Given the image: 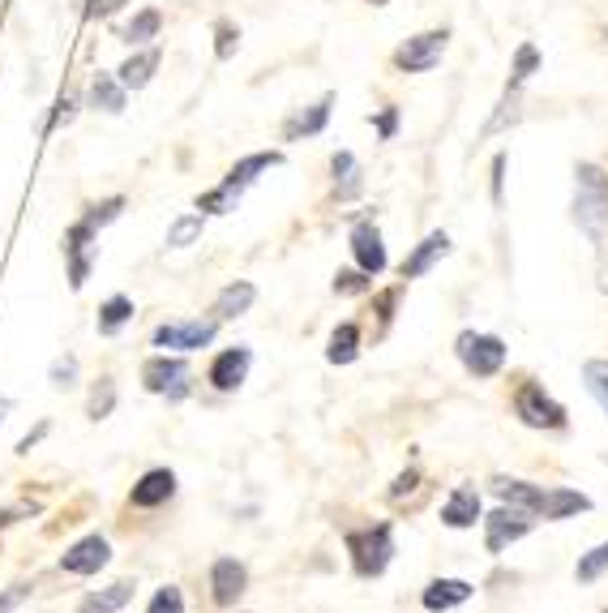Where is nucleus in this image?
<instances>
[{
    "instance_id": "obj_6",
    "label": "nucleus",
    "mask_w": 608,
    "mask_h": 613,
    "mask_svg": "<svg viewBox=\"0 0 608 613\" xmlns=\"http://www.w3.org/2000/svg\"><path fill=\"white\" fill-rule=\"evenodd\" d=\"M141 382H146V390H155V395L180 399V395L189 390V369H185V361H176V357H150V361L141 364Z\"/></svg>"
},
{
    "instance_id": "obj_3",
    "label": "nucleus",
    "mask_w": 608,
    "mask_h": 613,
    "mask_svg": "<svg viewBox=\"0 0 608 613\" xmlns=\"http://www.w3.org/2000/svg\"><path fill=\"white\" fill-rule=\"evenodd\" d=\"M514 412L531 429H566V408L545 387H536V382H523V387L514 390Z\"/></svg>"
},
{
    "instance_id": "obj_18",
    "label": "nucleus",
    "mask_w": 608,
    "mask_h": 613,
    "mask_svg": "<svg viewBox=\"0 0 608 613\" xmlns=\"http://www.w3.org/2000/svg\"><path fill=\"white\" fill-rule=\"evenodd\" d=\"M445 253H450V236H445V232L424 236V241H420V245L412 250V257L403 262V279L429 275V271H433V262H438V257H445Z\"/></svg>"
},
{
    "instance_id": "obj_31",
    "label": "nucleus",
    "mask_w": 608,
    "mask_h": 613,
    "mask_svg": "<svg viewBox=\"0 0 608 613\" xmlns=\"http://www.w3.org/2000/svg\"><path fill=\"white\" fill-rule=\"evenodd\" d=\"M582 382H587V390H591V399L608 412V361L582 364Z\"/></svg>"
},
{
    "instance_id": "obj_2",
    "label": "nucleus",
    "mask_w": 608,
    "mask_h": 613,
    "mask_svg": "<svg viewBox=\"0 0 608 613\" xmlns=\"http://www.w3.org/2000/svg\"><path fill=\"white\" fill-rule=\"evenodd\" d=\"M347 554H352V566H356L360 580H373L390 566V554H394V541H390V524H377V528H364L347 536Z\"/></svg>"
},
{
    "instance_id": "obj_25",
    "label": "nucleus",
    "mask_w": 608,
    "mask_h": 613,
    "mask_svg": "<svg viewBox=\"0 0 608 613\" xmlns=\"http://www.w3.org/2000/svg\"><path fill=\"white\" fill-rule=\"evenodd\" d=\"M159 27H164V13H159V9H138L134 22L120 30V39L134 43V48H141V43H150V39L159 35Z\"/></svg>"
},
{
    "instance_id": "obj_43",
    "label": "nucleus",
    "mask_w": 608,
    "mask_h": 613,
    "mask_svg": "<svg viewBox=\"0 0 608 613\" xmlns=\"http://www.w3.org/2000/svg\"><path fill=\"white\" fill-rule=\"evenodd\" d=\"M394 129H399V111L394 108H386L382 111V116H377V134H382V138H394Z\"/></svg>"
},
{
    "instance_id": "obj_33",
    "label": "nucleus",
    "mask_w": 608,
    "mask_h": 613,
    "mask_svg": "<svg viewBox=\"0 0 608 613\" xmlns=\"http://www.w3.org/2000/svg\"><path fill=\"white\" fill-rule=\"evenodd\" d=\"M536 65H540V52L531 48V43H523L519 52H514V69H510V90H519V86L536 74Z\"/></svg>"
},
{
    "instance_id": "obj_17",
    "label": "nucleus",
    "mask_w": 608,
    "mask_h": 613,
    "mask_svg": "<svg viewBox=\"0 0 608 613\" xmlns=\"http://www.w3.org/2000/svg\"><path fill=\"white\" fill-rule=\"evenodd\" d=\"M283 164V155L278 150H257V155H249V159H241V164L227 172V181H223V189L227 194L241 197V189H249L253 181H257V172H266V167H278Z\"/></svg>"
},
{
    "instance_id": "obj_1",
    "label": "nucleus",
    "mask_w": 608,
    "mask_h": 613,
    "mask_svg": "<svg viewBox=\"0 0 608 613\" xmlns=\"http://www.w3.org/2000/svg\"><path fill=\"white\" fill-rule=\"evenodd\" d=\"M575 223L600 245L608 227V176L605 167L579 164L575 167Z\"/></svg>"
},
{
    "instance_id": "obj_47",
    "label": "nucleus",
    "mask_w": 608,
    "mask_h": 613,
    "mask_svg": "<svg viewBox=\"0 0 608 613\" xmlns=\"http://www.w3.org/2000/svg\"><path fill=\"white\" fill-rule=\"evenodd\" d=\"M4 412H9V399H0V417H4Z\"/></svg>"
},
{
    "instance_id": "obj_38",
    "label": "nucleus",
    "mask_w": 608,
    "mask_h": 613,
    "mask_svg": "<svg viewBox=\"0 0 608 613\" xmlns=\"http://www.w3.org/2000/svg\"><path fill=\"white\" fill-rule=\"evenodd\" d=\"M73 378H78V361L73 357H65V361H56L52 364V387H73Z\"/></svg>"
},
{
    "instance_id": "obj_9",
    "label": "nucleus",
    "mask_w": 608,
    "mask_h": 613,
    "mask_svg": "<svg viewBox=\"0 0 608 613\" xmlns=\"http://www.w3.org/2000/svg\"><path fill=\"white\" fill-rule=\"evenodd\" d=\"M245 587H249V571L236 557H219L210 566V596H215V605H223V610L236 605L245 596Z\"/></svg>"
},
{
    "instance_id": "obj_14",
    "label": "nucleus",
    "mask_w": 608,
    "mask_h": 613,
    "mask_svg": "<svg viewBox=\"0 0 608 613\" xmlns=\"http://www.w3.org/2000/svg\"><path fill=\"white\" fill-rule=\"evenodd\" d=\"M171 494H176V473H171V468H150V473H146L138 485H134L129 502L150 510V506H164Z\"/></svg>"
},
{
    "instance_id": "obj_8",
    "label": "nucleus",
    "mask_w": 608,
    "mask_h": 613,
    "mask_svg": "<svg viewBox=\"0 0 608 613\" xmlns=\"http://www.w3.org/2000/svg\"><path fill=\"white\" fill-rule=\"evenodd\" d=\"M527 532H531V515L501 506V510H493V515L484 519V545H489V554H501L506 545L523 541Z\"/></svg>"
},
{
    "instance_id": "obj_37",
    "label": "nucleus",
    "mask_w": 608,
    "mask_h": 613,
    "mask_svg": "<svg viewBox=\"0 0 608 613\" xmlns=\"http://www.w3.org/2000/svg\"><path fill=\"white\" fill-rule=\"evenodd\" d=\"M215 35H219V43H215V56H219V60H232L236 43H241V30L232 27V22H219V27H215Z\"/></svg>"
},
{
    "instance_id": "obj_15",
    "label": "nucleus",
    "mask_w": 608,
    "mask_h": 613,
    "mask_svg": "<svg viewBox=\"0 0 608 613\" xmlns=\"http://www.w3.org/2000/svg\"><path fill=\"white\" fill-rule=\"evenodd\" d=\"M475 519H484L480 515V494L471 489V485H459L442 506V524L445 528H475Z\"/></svg>"
},
{
    "instance_id": "obj_27",
    "label": "nucleus",
    "mask_w": 608,
    "mask_h": 613,
    "mask_svg": "<svg viewBox=\"0 0 608 613\" xmlns=\"http://www.w3.org/2000/svg\"><path fill=\"white\" fill-rule=\"evenodd\" d=\"M129 318H134V301H129V296H111V301H104V309H99V334H116Z\"/></svg>"
},
{
    "instance_id": "obj_4",
    "label": "nucleus",
    "mask_w": 608,
    "mask_h": 613,
    "mask_svg": "<svg viewBox=\"0 0 608 613\" xmlns=\"http://www.w3.org/2000/svg\"><path fill=\"white\" fill-rule=\"evenodd\" d=\"M454 348H459V361L468 364V373H475V378H498L501 364H506V343L498 334L463 331Z\"/></svg>"
},
{
    "instance_id": "obj_32",
    "label": "nucleus",
    "mask_w": 608,
    "mask_h": 613,
    "mask_svg": "<svg viewBox=\"0 0 608 613\" xmlns=\"http://www.w3.org/2000/svg\"><path fill=\"white\" fill-rule=\"evenodd\" d=\"M111 408H116V387H111V378H99V387L90 390L86 417H90V420H104V417H111Z\"/></svg>"
},
{
    "instance_id": "obj_24",
    "label": "nucleus",
    "mask_w": 608,
    "mask_h": 613,
    "mask_svg": "<svg viewBox=\"0 0 608 613\" xmlns=\"http://www.w3.org/2000/svg\"><path fill=\"white\" fill-rule=\"evenodd\" d=\"M331 364H352L360 357V327L356 322H343L339 331L331 334V348H326Z\"/></svg>"
},
{
    "instance_id": "obj_5",
    "label": "nucleus",
    "mask_w": 608,
    "mask_h": 613,
    "mask_svg": "<svg viewBox=\"0 0 608 613\" xmlns=\"http://www.w3.org/2000/svg\"><path fill=\"white\" fill-rule=\"evenodd\" d=\"M445 43H450V30H424V35H412L399 52H394V69L403 74H429L438 60H442Z\"/></svg>"
},
{
    "instance_id": "obj_40",
    "label": "nucleus",
    "mask_w": 608,
    "mask_h": 613,
    "mask_svg": "<svg viewBox=\"0 0 608 613\" xmlns=\"http://www.w3.org/2000/svg\"><path fill=\"white\" fill-rule=\"evenodd\" d=\"M364 288H369L364 271H343V275L334 279V292H364Z\"/></svg>"
},
{
    "instance_id": "obj_28",
    "label": "nucleus",
    "mask_w": 608,
    "mask_h": 613,
    "mask_svg": "<svg viewBox=\"0 0 608 613\" xmlns=\"http://www.w3.org/2000/svg\"><path fill=\"white\" fill-rule=\"evenodd\" d=\"M331 172H334V185H339V197H352L360 189L356 181V159L347 155V150H339L331 159Z\"/></svg>"
},
{
    "instance_id": "obj_46",
    "label": "nucleus",
    "mask_w": 608,
    "mask_h": 613,
    "mask_svg": "<svg viewBox=\"0 0 608 613\" xmlns=\"http://www.w3.org/2000/svg\"><path fill=\"white\" fill-rule=\"evenodd\" d=\"M43 434H48V425H39V429H35V434H30V438H22V442H18V455H27L30 446L39 442V438H43Z\"/></svg>"
},
{
    "instance_id": "obj_34",
    "label": "nucleus",
    "mask_w": 608,
    "mask_h": 613,
    "mask_svg": "<svg viewBox=\"0 0 608 613\" xmlns=\"http://www.w3.org/2000/svg\"><path fill=\"white\" fill-rule=\"evenodd\" d=\"M519 120V90H506V99H501V111L484 125V134H498L506 125H514Z\"/></svg>"
},
{
    "instance_id": "obj_23",
    "label": "nucleus",
    "mask_w": 608,
    "mask_h": 613,
    "mask_svg": "<svg viewBox=\"0 0 608 613\" xmlns=\"http://www.w3.org/2000/svg\"><path fill=\"white\" fill-rule=\"evenodd\" d=\"M253 301H257V288L241 279V283H227V288L219 292V301H215V313H219V318H241V313H245Z\"/></svg>"
},
{
    "instance_id": "obj_19",
    "label": "nucleus",
    "mask_w": 608,
    "mask_h": 613,
    "mask_svg": "<svg viewBox=\"0 0 608 613\" xmlns=\"http://www.w3.org/2000/svg\"><path fill=\"white\" fill-rule=\"evenodd\" d=\"M424 610L429 613H445L454 610V605H463V601H471V584L468 580H433V584L424 587Z\"/></svg>"
},
{
    "instance_id": "obj_44",
    "label": "nucleus",
    "mask_w": 608,
    "mask_h": 613,
    "mask_svg": "<svg viewBox=\"0 0 608 613\" xmlns=\"http://www.w3.org/2000/svg\"><path fill=\"white\" fill-rule=\"evenodd\" d=\"M27 596H30V587H27V584L9 587V592L0 596V613H4V610H13V605H18V601H27Z\"/></svg>"
},
{
    "instance_id": "obj_7",
    "label": "nucleus",
    "mask_w": 608,
    "mask_h": 613,
    "mask_svg": "<svg viewBox=\"0 0 608 613\" xmlns=\"http://www.w3.org/2000/svg\"><path fill=\"white\" fill-rule=\"evenodd\" d=\"M219 331V322H167L155 331V348H171V352H194V348H206Z\"/></svg>"
},
{
    "instance_id": "obj_13",
    "label": "nucleus",
    "mask_w": 608,
    "mask_h": 613,
    "mask_svg": "<svg viewBox=\"0 0 608 613\" xmlns=\"http://www.w3.org/2000/svg\"><path fill=\"white\" fill-rule=\"evenodd\" d=\"M90 241H95V227L90 223H73L69 236H65V253H69V283L82 288L90 275Z\"/></svg>"
},
{
    "instance_id": "obj_45",
    "label": "nucleus",
    "mask_w": 608,
    "mask_h": 613,
    "mask_svg": "<svg viewBox=\"0 0 608 613\" xmlns=\"http://www.w3.org/2000/svg\"><path fill=\"white\" fill-rule=\"evenodd\" d=\"M78 613H116V610H111V605L104 601V596H86L82 610H78Z\"/></svg>"
},
{
    "instance_id": "obj_29",
    "label": "nucleus",
    "mask_w": 608,
    "mask_h": 613,
    "mask_svg": "<svg viewBox=\"0 0 608 613\" xmlns=\"http://www.w3.org/2000/svg\"><path fill=\"white\" fill-rule=\"evenodd\" d=\"M605 571H608V541H605V545H596L591 554L579 557V566H575V580H579V584H596Z\"/></svg>"
},
{
    "instance_id": "obj_20",
    "label": "nucleus",
    "mask_w": 608,
    "mask_h": 613,
    "mask_svg": "<svg viewBox=\"0 0 608 613\" xmlns=\"http://www.w3.org/2000/svg\"><path fill=\"white\" fill-rule=\"evenodd\" d=\"M155 69H159V48H146V52L129 56V60L116 69V78H120L125 90H141V86H150Z\"/></svg>"
},
{
    "instance_id": "obj_48",
    "label": "nucleus",
    "mask_w": 608,
    "mask_h": 613,
    "mask_svg": "<svg viewBox=\"0 0 608 613\" xmlns=\"http://www.w3.org/2000/svg\"><path fill=\"white\" fill-rule=\"evenodd\" d=\"M369 4H373V9H382V4H390V0H369Z\"/></svg>"
},
{
    "instance_id": "obj_21",
    "label": "nucleus",
    "mask_w": 608,
    "mask_h": 613,
    "mask_svg": "<svg viewBox=\"0 0 608 613\" xmlns=\"http://www.w3.org/2000/svg\"><path fill=\"white\" fill-rule=\"evenodd\" d=\"M579 510H591V498L579 489H545V519H570Z\"/></svg>"
},
{
    "instance_id": "obj_12",
    "label": "nucleus",
    "mask_w": 608,
    "mask_h": 613,
    "mask_svg": "<svg viewBox=\"0 0 608 613\" xmlns=\"http://www.w3.org/2000/svg\"><path fill=\"white\" fill-rule=\"evenodd\" d=\"M493 494H498L510 510H523V515H545V489L540 485H527V480H510V476H498L493 480Z\"/></svg>"
},
{
    "instance_id": "obj_35",
    "label": "nucleus",
    "mask_w": 608,
    "mask_h": 613,
    "mask_svg": "<svg viewBox=\"0 0 608 613\" xmlns=\"http://www.w3.org/2000/svg\"><path fill=\"white\" fill-rule=\"evenodd\" d=\"M120 211H125V197H108V202H99V206H90V211H86V220H82V223H90V227L99 232V227H104V223L116 220Z\"/></svg>"
},
{
    "instance_id": "obj_41",
    "label": "nucleus",
    "mask_w": 608,
    "mask_h": 613,
    "mask_svg": "<svg viewBox=\"0 0 608 613\" xmlns=\"http://www.w3.org/2000/svg\"><path fill=\"white\" fill-rule=\"evenodd\" d=\"M99 596H104V601H108L111 610H120V605H125V601H134V584H111L108 592H99Z\"/></svg>"
},
{
    "instance_id": "obj_26",
    "label": "nucleus",
    "mask_w": 608,
    "mask_h": 613,
    "mask_svg": "<svg viewBox=\"0 0 608 613\" xmlns=\"http://www.w3.org/2000/svg\"><path fill=\"white\" fill-rule=\"evenodd\" d=\"M90 104L104 111H125V86H120V78L99 74V78L90 82Z\"/></svg>"
},
{
    "instance_id": "obj_42",
    "label": "nucleus",
    "mask_w": 608,
    "mask_h": 613,
    "mask_svg": "<svg viewBox=\"0 0 608 613\" xmlns=\"http://www.w3.org/2000/svg\"><path fill=\"white\" fill-rule=\"evenodd\" d=\"M415 480H420V473H403V476H399V480H394V485H390V498L399 502V498H403V494H412V489H415Z\"/></svg>"
},
{
    "instance_id": "obj_11",
    "label": "nucleus",
    "mask_w": 608,
    "mask_h": 613,
    "mask_svg": "<svg viewBox=\"0 0 608 613\" xmlns=\"http://www.w3.org/2000/svg\"><path fill=\"white\" fill-rule=\"evenodd\" d=\"M352 253H356L360 271L364 275H382L386 271V245H382V232L364 220L352 227Z\"/></svg>"
},
{
    "instance_id": "obj_16",
    "label": "nucleus",
    "mask_w": 608,
    "mask_h": 613,
    "mask_svg": "<svg viewBox=\"0 0 608 613\" xmlns=\"http://www.w3.org/2000/svg\"><path fill=\"white\" fill-rule=\"evenodd\" d=\"M249 364H253L249 348H227L219 361L210 364V382H215V390H236L241 382H245Z\"/></svg>"
},
{
    "instance_id": "obj_10",
    "label": "nucleus",
    "mask_w": 608,
    "mask_h": 613,
    "mask_svg": "<svg viewBox=\"0 0 608 613\" xmlns=\"http://www.w3.org/2000/svg\"><path fill=\"white\" fill-rule=\"evenodd\" d=\"M108 541L104 536H82L78 545H69L65 557H60V571H69V575H95V571H104L108 566Z\"/></svg>"
},
{
    "instance_id": "obj_30",
    "label": "nucleus",
    "mask_w": 608,
    "mask_h": 613,
    "mask_svg": "<svg viewBox=\"0 0 608 613\" xmlns=\"http://www.w3.org/2000/svg\"><path fill=\"white\" fill-rule=\"evenodd\" d=\"M197 236H202V215H180V220L167 227V245H171V250H189Z\"/></svg>"
},
{
    "instance_id": "obj_36",
    "label": "nucleus",
    "mask_w": 608,
    "mask_h": 613,
    "mask_svg": "<svg viewBox=\"0 0 608 613\" xmlns=\"http://www.w3.org/2000/svg\"><path fill=\"white\" fill-rule=\"evenodd\" d=\"M146 613H185V596H180V587H171V584L159 587Z\"/></svg>"
},
{
    "instance_id": "obj_39",
    "label": "nucleus",
    "mask_w": 608,
    "mask_h": 613,
    "mask_svg": "<svg viewBox=\"0 0 608 613\" xmlns=\"http://www.w3.org/2000/svg\"><path fill=\"white\" fill-rule=\"evenodd\" d=\"M129 0H86V18H111V13H120Z\"/></svg>"
},
{
    "instance_id": "obj_22",
    "label": "nucleus",
    "mask_w": 608,
    "mask_h": 613,
    "mask_svg": "<svg viewBox=\"0 0 608 613\" xmlns=\"http://www.w3.org/2000/svg\"><path fill=\"white\" fill-rule=\"evenodd\" d=\"M331 108H334V95H326V99H317L308 111H301L292 125H287V138H313V134H322L326 129V120H331Z\"/></svg>"
}]
</instances>
